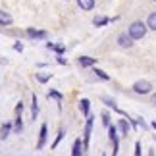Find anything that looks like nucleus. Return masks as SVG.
Listing matches in <instances>:
<instances>
[{"instance_id": "1", "label": "nucleus", "mask_w": 156, "mask_h": 156, "mask_svg": "<svg viewBox=\"0 0 156 156\" xmlns=\"http://www.w3.org/2000/svg\"><path fill=\"white\" fill-rule=\"evenodd\" d=\"M147 31H148V25H147V23H143V21H133L129 25V29H127V33L133 37V41L143 39L147 35Z\"/></svg>"}, {"instance_id": "2", "label": "nucleus", "mask_w": 156, "mask_h": 156, "mask_svg": "<svg viewBox=\"0 0 156 156\" xmlns=\"http://www.w3.org/2000/svg\"><path fill=\"white\" fill-rule=\"evenodd\" d=\"M133 91H135L137 94H151V91H152V83L147 81V79L137 81L135 85H133Z\"/></svg>"}, {"instance_id": "3", "label": "nucleus", "mask_w": 156, "mask_h": 156, "mask_svg": "<svg viewBox=\"0 0 156 156\" xmlns=\"http://www.w3.org/2000/svg\"><path fill=\"white\" fill-rule=\"evenodd\" d=\"M108 135H110V141L114 145L112 154H118V151H119V135H118V127H116V125H110V127H108Z\"/></svg>"}, {"instance_id": "4", "label": "nucleus", "mask_w": 156, "mask_h": 156, "mask_svg": "<svg viewBox=\"0 0 156 156\" xmlns=\"http://www.w3.org/2000/svg\"><path fill=\"white\" fill-rule=\"evenodd\" d=\"M118 44L122 46V48H131V46H133V37H131L129 33H122L118 37Z\"/></svg>"}, {"instance_id": "5", "label": "nucleus", "mask_w": 156, "mask_h": 156, "mask_svg": "<svg viewBox=\"0 0 156 156\" xmlns=\"http://www.w3.org/2000/svg\"><path fill=\"white\" fill-rule=\"evenodd\" d=\"M91 131H93V118L87 116V123H85V131H83V143H85V147L89 145V139H91Z\"/></svg>"}, {"instance_id": "6", "label": "nucleus", "mask_w": 156, "mask_h": 156, "mask_svg": "<svg viewBox=\"0 0 156 156\" xmlns=\"http://www.w3.org/2000/svg\"><path fill=\"white\" fill-rule=\"evenodd\" d=\"M116 127H118V131H119L123 137H127V133L131 131V123H129V119H119Z\"/></svg>"}, {"instance_id": "7", "label": "nucleus", "mask_w": 156, "mask_h": 156, "mask_svg": "<svg viewBox=\"0 0 156 156\" xmlns=\"http://www.w3.org/2000/svg\"><path fill=\"white\" fill-rule=\"evenodd\" d=\"M46 135H48V127H46V123L41 125V135H39V143H37V148H43L44 143H46Z\"/></svg>"}, {"instance_id": "8", "label": "nucleus", "mask_w": 156, "mask_h": 156, "mask_svg": "<svg viewBox=\"0 0 156 156\" xmlns=\"http://www.w3.org/2000/svg\"><path fill=\"white\" fill-rule=\"evenodd\" d=\"M85 143H81V139H77L75 143H73V148H71V154L73 156H81L83 152H85Z\"/></svg>"}, {"instance_id": "9", "label": "nucleus", "mask_w": 156, "mask_h": 156, "mask_svg": "<svg viewBox=\"0 0 156 156\" xmlns=\"http://www.w3.org/2000/svg\"><path fill=\"white\" fill-rule=\"evenodd\" d=\"M79 66H81V68H93V66H97V58L81 56V58H79Z\"/></svg>"}, {"instance_id": "10", "label": "nucleus", "mask_w": 156, "mask_h": 156, "mask_svg": "<svg viewBox=\"0 0 156 156\" xmlns=\"http://www.w3.org/2000/svg\"><path fill=\"white\" fill-rule=\"evenodd\" d=\"M116 20V17H114ZM114 20H110V17H104V16H97L93 20V25L94 27H102V25H106V23H110V21H114Z\"/></svg>"}, {"instance_id": "11", "label": "nucleus", "mask_w": 156, "mask_h": 156, "mask_svg": "<svg viewBox=\"0 0 156 156\" xmlns=\"http://www.w3.org/2000/svg\"><path fill=\"white\" fill-rule=\"evenodd\" d=\"M77 6L85 12H91L94 8V0H77Z\"/></svg>"}, {"instance_id": "12", "label": "nucleus", "mask_w": 156, "mask_h": 156, "mask_svg": "<svg viewBox=\"0 0 156 156\" xmlns=\"http://www.w3.org/2000/svg\"><path fill=\"white\" fill-rule=\"evenodd\" d=\"M27 37L31 39H44L46 31H37V29H27Z\"/></svg>"}, {"instance_id": "13", "label": "nucleus", "mask_w": 156, "mask_h": 156, "mask_svg": "<svg viewBox=\"0 0 156 156\" xmlns=\"http://www.w3.org/2000/svg\"><path fill=\"white\" fill-rule=\"evenodd\" d=\"M89 108H91V102H89L87 98H81L79 100V110H81L83 116H89Z\"/></svg>"}, {"instance_id": "14", "label": "nucleus", "mask_w": 156, "mask_h": 156, "mask_svg": "<svg viewBox=\"0 0 156 156\" xmlns=\"http://www.w3.org/2000/svg\"><path fill=\"white\" fill-rule=\"evenodd\" d=\"M10 23H12V16L8 14V12L0 10V25H10Z\"/></svg>"}, {"instance_id": "15", "label": "nucleus", "mask_w": 156, "mask_h": 156, "mask_svg": "<svg viewBox=\"0 0 156 156\" xmlns=\"http://www.w3.org/2000/svg\"><path fill=\"white\" fill-rule=\"evenodd\" d=\"M46 48L48 50H54V52H58V54H62L66 50V46L64 44H54V43H46Z\"/></svg>"}, {"instance_id": "16", "label": "nucleus", "mask_w": 156, "mask_h": 156, "mask_svg": "<svg viewBox=\"0 0 156 156\" xmlns=\"http://www.w3.org/2000/svg\"><path fill=\"white\" fill-rule=\"evenodd\" d=\"M102 100H104V104H106L108 108H112V110H116V112H119V114H122V110L118 108V104H116V100H114V98H108V97H104Z\"/></svg>"}, {"instance_id": "17", "label": "nucleus", "mask_w": 156, "mask_h": 156, "mask_svg": "<svg viewBox=\"0 0 156 156\" xmlns=\"http://www.w3.org/2000/svg\"><path fill=\"white\" fill-rule=\"evenodd\" d=\"M147 25H148V29H152V31H156V12H152V14L148 16V20H147Z\"/></svg>"}, {"instance_id": "18", "label": "nucleus", "mask_w": 156, "mask_h": 156, "mask_svg": "<svg viewBox=\"0 0 156 156\" xmlns=\"http://www.w3.org/2000/svg\"><path fill=\"white\" fill-rule=\"evenodd\" d=\"M94 75L98 77V79H102V81H110V75L106 73V71H102V69H98V68H94V71H93Z\"/></svg>"}, {"instance_id": "19", "label": "nucleus", "mask_w": 156, "mask_h": 156, "mask_svg": "<svg viewBox=\"0 0 156 156\" xmlns=\"http://www.w3.org/2000/svg\"><path fill=\"white\" fill-rule=\"evenodd\" d=\"M10 129H12V125L10 123H4L2 127H0V139H6V137L10 135Z\"/></svg>"}, {"instance_id": "20", "label": "nucleus", "mask_w": 156, "mask_h": 156, "mask_svg": "<svg viewBox=\"0 0 156 156\" xmlns=\"http://www.w3.org/2000/svg\"><path fill=\"white\" fill-rule=\"evenodd\" d=\"M31 116H33V119H37V116H39V104H37V97L33 94V106H31Z\"/></svg>"}, {"instance_id": "21", "label": "nucleus", "mask_w": 156, "mask_h": 156, "mask_svg": "<svg viewBox=\"0 0 156 156\" xmlns=\"http://www.w3.org/2000/svg\"><path fill=\"white\" fill-rule=\"evenodd\" d=\"M64 135H66V131H64V129H60V131H58V135H56V141L52 143V148H56V147L60 145V141L64 139Z\"/></svg>"}, {"instance_id": "22", "label": "nucleus", "mask_w": 156, "mask_h": 156, "mask_svg": "<svg viewBox=\"0 0 156 156\" xmlns=\"http://www.w3.org/2000/svg\"><path fill=\"white\" fill-rule=\"evenodd\" d=\"M50 77H52V73H37L39 83H46V81H50Z\"/></svg>"}, {"instance_id": "23", "label": "nucleus", "mask_w": 156, "mask_h": 156, "mask_svg": "<svg viewBox=\"0 0 156 156\" xmlns=\"http://www.w3.org/2000/svg\"><path fill=\"white\" fill-rule=\"evenodd\" d=\"M48 98H56L58 102H62V94H60L58 91H50V93H48Z\"/></svg>"}, {"instance_id": "24", "label": "nucleus", "mask_w": 156, "mask_h": 156, "mask_svg": "<svg viewBox=\"0 0 156 156\" xmlns=\"http://www.w3.org/2000/svg\"><path fill=\"white\" fill-rule=\"evenodd\" d=\"M21 129H23V123H21V114H17V119H16V131L20 133Z\"/></svg>"}, {"instance_id": "25", "label": "nucleus", "mask_w": 156, "mask_h": 156, "mask_svg": "<svg viewBox=\"0 0 156 156\" xmlns=\"http://www.w3.org/2000/svg\"><path fill=\"white\" fill-rule=\"evenodd\" d=\"M102 123L106 127H110V116H108V114H102Z\"/></svg>"}, {"instance_id": "26", "label": "nucleus", "mask_w": 156, "mask_h": 156, "mask_svg": "<svg viewBox=\"0 0 156 156\" xmlns=\"http://www.w3.org/2000/svg\"><path fill=\"white\" fill-rule=\"evenodd\" d=\"M143 151H141V143H135V156H141Z\"/></svg>"}, {"instance_id": "27", "label": "nucleus", "mask_w": 156, "mask_h": 156, "mask_svg": "<svg viewBox=\"0 0 156 156\" xmlns=\"http://www.w3.org/2000/svg\"><path fill=\"white\" fill-rule=\"evenodd\" d=\"M23 112V102H17V106H16V114H21Z\"/></svg>"}, {"instance_id": "28", "label": "nucleus", "mask_w": 156, "mask_h": 156, "mask_svg": "<svg viewBox=\"0 0 156 156\" xmlns=\"http://www.w3.org/2000/svg\"><path fill=\"white\" fill-rule=\"evenodd\" d=\"M14 50L21 52V50H23V44H21V43H16V44H14Z\"/></svg>"}, {"instance_id": "29", "label": "nucleus", "mask_w": 156, "mask_h": 156, "mask_svg": "<svg viewBox=\"0 0 156 156\" xmlns=\"http://www.w3.org/2000/svg\"><path fill=\"white\" fill-rule=\"evenodd\" d=\"M58 64H60V66H66V64H68V62H66V58H62V56H58Z\"/></svg>"}, {"instance_id": "30", "label": "nucleus", "mask_w": 156, "mask_h": 156, "mask_svg": "<svg viewBox=\"0 0 156 156\" xmlns=\"http://www.w3.org/2000/svg\"><path fill=\"white\" fill-rule=\"evenodd\" d=\"M152 102H156V94H152Z\"/></svg>"}, {"instance_id": "31", "label": "nucleus", "mask_w": 156, "mask_h": 156, "mask_svg": "<svg viewBox=\"0 0 156 156\" xmlns=\"http://www.w3.org/2000/svg\"><path fill=\"white\" fill-rule=\"evenodd\" d=\"M152 127H154V129H156V122H152Z\"/></svg>"}, {"instance_id": "32", "label": "nucleus", "mask_w": 156, "mask_h": 156, "mask_svg": "<svg viewBox=\"0 0 156 156\" xmlns=\"http://www.w3.org/2000/svg\"><path fill=\"white\" fill-rule=\"evenodd\" d=\"M154 2H156V0H154Z\"/></svg>"}]
</instances>
